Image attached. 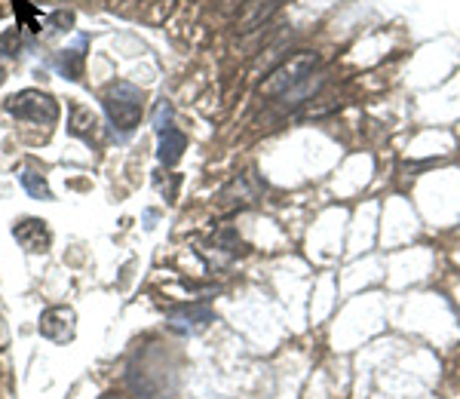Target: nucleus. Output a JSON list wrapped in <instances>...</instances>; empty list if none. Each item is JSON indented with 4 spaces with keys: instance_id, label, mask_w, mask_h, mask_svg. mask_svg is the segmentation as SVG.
<instances>
[{
    "instance_id": "nucleus-1",
    "label": "nucleus",
    "mask_w": 460,
    "mask_h": 399,
    "mask_svg": "<svg viewBox=\"0 0 460 399\" xmlns=\"http://www.w3.org/2000/svg\"><path fill=\"white\" fill-rule=\"evenodd\" d=\"M102 105L108 111V120L120 136H129L132 129L142 123V114H145V93L138 90L136 84L129 80H117L105 90V99Z\"/></svg>"
},
{
    "instance_id": "nucleus-2",
    "label": "nucleus",
    "mask_w": 460,
    "mask_h": 399,
    "mask_svg": "<svg viewBox=\"0 0 460 399\" xmlns=\"http://www.w3.org/2000/svg\"><path fill=\"white\" fill-rule=\"evenodd\" d=\"M319 68V56L316 53H295L288 56L279 68L270 71V77L261 84L264 95H288L292 90H298L301 84H307L314 77V71Z\"/></svg>"
},
{
    "instance_id": "nucleus-3",
    "label": "nucleus",
    "mask_w": 460,
    "mask_h": 399,
    "mask_svg": "<svg viewBox=\"0 0 460 399\" xmlns=\"http://www.w3.org/2000/svg\"><path fill=\"white\" fill-rule=\"evenodd\" d=\"M6 114H13L16 120L37 123V127H53L58 120V102L49 93L40 90H22L6 99Z\"/></svg>"
},
{
    "instance_id": "nucleus-4",
    "label": "nucleus",
    "mask_w": 460,
    "mask_h": 399,
    "mask_svg": "<svg viewBox=\"0 0 460 399\" xmlns=\"http://www.w3.org/2000/svg\"><path fill=\"white\" fill-rule=\"evenodd\" d=\"M40 335L53 344H68L77 335V314L71 307H49L40 314Z\"/></svg>"
},
{
    "instance_id": "nucleus-5",
    "label": "nucleus",
    "mask_w": 460,
    "mask_h": 399,
    "mask_svg": "<svg viewBox=\"0 0 460 399\" xmlns=\"http://www.w3.org/2000/svg\"><path fill=\"white\" fill-rule=\"evenodd\" d=\"M169 329L181 332V335H197L215 320L209 305H181V307H169L166 310Z\"/></svg>"
},
{
    "instance_id": "nucleus-6",
    "label": "nucleus",
    "mask_w": 460,
    "mask_h": 399,
    "mask_svg": "<svg viewBox=\"0 0 460 399\" xmlns=\"http://www.w3.org/2000/svg\"><path fill=\"white\" fill-rule=\"evenodd\" d=\"M13 236L25 253L31 255H40V253H49V243H53V234H49L47 221L40 218H22L13 225Z\"/></svg>"
},
{
    "instance_id": "nucleus-7",
    "label": "nucleus",
    "mask_w": 460,
    "mask_h": 399,
    "mask_svg": "<svg viewBox=\"0 0 460 399\" xmlns=\"http://www.w3.org/2000/svg\"><path fill=\"white\" fill-rule=\"evenodd\" d=\"M283 4L286 0H249L246 10H243V16H240V31H255V28L264 25V22L270 19Z\"/></svg>"
},
{
    "instance_id": "nucleus-8",
    "label": "nucleus",
    "mask_w": 460,
    "mask_h": 399,
    "mask_svg": "<svg viewBox=\"0 0 460 399\" xmlns=\"http://www.w3.org/2000/svg\"><path fill=\"white\" fill-rule=\"evenodd\" d=\"M84 49H86V37H77V43H74L71 49H62V53L53 58V65L68 80H80L84 77V56H86Z\"/></svg>"
},
{
    "instance_id": "nucleus-9",
    "label": "nucleus",
    "mask_w": 460,
    "mask_h": 399,
    "mask_svg": "<svg viewBox=\"0 0 460 399\" xmlns=\"http://www.w3.org/2000/svg\"><path fill=\"white\" fill-rule=\"evenodd\" d=\"M68 132L84 142H93L99 136V117L93 114L89 108L84 105H71V117H68Z\"/></svg>"
},
{
    "instance_id": "nucleus-10",
    "label": "nucleus",
    "mask_w": 460,
    "mask_h": 399,
    "mask_svg": "<svg viewBox=\"0 0 460 399\" xmlns=\"http://www.w3.org/2000/svg\"><path fill=\"white\" fill-rule=\"evenodd\" d=\"M184 147H188V136L169 127L166 132H160V147H157V157L163 166H175L181 160Z\"/></svg>"
},
{
    "instance_id": "nucleus-11",
    "label": "nucleus",
    "mask_w": 460,
    "mask_h": 399,
    "mask_svg": "<svg viewBox=\"0 0 460 399\" xmlns=\"http://www.w3.org/2000/svg\"><path fill=\"white\" fill-rule=\"evenodd\" d=\"M258 194H261V184L252 179V173H246V175H236V179L227 184L221 200H225V203H255Z\"/></svg>"
},
{
    "instance_id": "nucleus-12",
    "label": "nucleus",
    "mask_w": 460,
    "mask_h": 399,
    "mask_svg": "<svg viewBox=\"0 0 460 399\" xmlns=\"http://www.w3.org/2000/svg\"><path fill=\"white\" fill-rule=\"evenodd\" d=\"M19 184L28 191L34 200H53V191H49V184L43 175L31 173V169H25V173H19Z\"/></svg>"
},
{
    "instance_id": "nucleus-13",
    "label": "nucleus",
    "mask_w": 460,
    "mask_h": 399,
    "mask_svg": "<svg viewBox=\"0 0 460 399\" xmlns=\"http://www.w3.org/2000/svg\"><path fill=\"white\" fill-rule=\"evenodd\" d=\"M169 120H172V105H169V102H160V105H157V114H154V129H157V132H166V129H169Z\"/></svg>"
}]
</instances>
